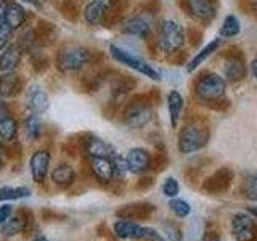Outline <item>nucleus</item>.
<instances>
[{
	"label": "nucleus",
	"instance_id": "20",
	"mask_svg": "<svg viewBox=\"0 0 257 241\" xmlns=\"http://www.w3.org/2000/svg\"><path fill=\"white\" fill-rule=\"evenodd\" d=\"M23 50L18 44L7 45L0 53V72H13L20 66L23 58Z\"/></svg>",
	"mask_w": 257,
	"mask_h": 241
},
{
	"label": "nucleus",
	"instance_id": "18",
	"mask_svg": "<svg viewBox=\"0 0 257 241\" xmlns=\"http://www.w3.org/2000/svg\"><path fill=\"white\" fill-rule=\"evenodd\" d=\"M108 0H92V2H88L82 12L87 24H90V26L103 24L108 13Z\"/></svg>",
	"mask_w": 257,
	"mask_h": 241
},
{
	"label": "nucleus",
	"instance_id": "27",
	"mask_svg": "<svg viewBox=\"0 0 257 241\" xmlns=\"http://www.w3.org/2000/svg\"><path fill=\"white\" fill-rule=\"evenodd\" d=\"M167 108H169V117H171V126L175 129L177 124H179L180 112L183 108V98L177 90H172L167 95Z\"/></svg>",
	"mask_w": 257,
	"mask_h": 241
},
{
	"label": "nucleus",
	"instance_id": "51",
	"mask_svg": "<svg viewBox=\"0 0 257 241\" xmlns=\"http://www.w3.org/2000/svg\"><path fill=\"white\" fill-rule=\"evenodd\" d=\"M255 8H257V4H255Z\"/></svg>",
	"mask_w": 257,
	"mask_h": 241
},
{
	"label": "nucleus",
	"instance_id": "5",
	"mask_svg": "<svg viewBox=\"0 0 257 241\" xmlns=\"http://www.w3.org/2000/svg\"><path fill=\"white\" fill-rule=\"evenodd\" d=\"M225 90H227V84L225 79L214 74V72H207L203 77H199L195 84V93L199 100L206 103H217L223 98Z\"/></svg>",
	"mask_w": 257,
	"mask_h": 241
},
{
	"label": "nucleus",
	"instance_id": "19",
	"mask_svg": "<svg viewBox=\"0 0 257 241\" xmlns=\"http://www.w3.org/2000/svg\"><path fill=\"white\" fill-rule=\"evenodd\" d=\"M153 214H155V206H151L148 203L127 204L117 211V217H120V219H128V220H147Z\"/></svg>",
	"mask_w": 257,
	"mask_h": 241
},
{
	"label": "nucleus",
	"instance_id": "26",
	"mask_svg": "<svg viewBox=\"0 0 257 241\" xmlns=\"http://www.w3.org/2000/svg\"><path fill=\"white\" fill-rule=\"evenodd\" d=\"M18 137V120L13 116L0 120V142L4 143V147L8 143H13Z\"/></svg>",
	"mask_w": 257,
	"mask_h": 241
},
{
	"label": "nucleus",
	"instance_id": "6",
	"mask_svg": "<svg viewBox=\"0 0 257 241\" xmlns=\"http://www.w3.org/2000/svg\"><path fill=\"white\" fill-rule=\"evenodd\" d=\"M109 52H111L112 58H114L116 61H119L120 64H125V66L132 68L135 71H139L140 74H145V76L153 79V80H159L161 79L159 72L155 68H151L147 61H143L142 58H139V56L128 53L127 50H124V48H119L117 45H111Z\"/></svg>",
	"mask_w": 257,
	"mask_h": 241
},
{
	"label": "nucleus",
	"instance_id": "34",
	"mask_svg": "<svg viewBox=\"0 0 257 241\" xmlns=\"http://www.w3.org/2000/svg\"><path fill=\"white\" fill-rule=\"evenodd\" d=\"M60 12L66 20H77V16L80 15L79 0H60Z\"/></svg>",
	"mask_w": 257,
	"mask_h": 241
},
{
	"label": "nucleus",
	"instance_id": "39",
	"mask_svg": "<svg viewBox=\"0 0 257 241\" xmlns=\"http://www.w3.org/2000/svg\"><path fill=\"white\" fill-rule=\"evenodd\" d=\"M164 231L169 238V241H180L182 239V231L179 225L175 223H164Z\"/></svg>",
	"mask_w": 257,
	"mask_h": 241
},
{
	"label": "nucleus",
	"instance_id": "33",
	"mask_svg": "<svg viewBox=\"0 0 257 241\" xmlns=\"http://www.w3.org/2000/svg\"><path fill=\"white\" fill-rule=\"evenodd\" d=\"M239 31H241V24L238 21L236 16H233V15H228L227 18L223 20V24H222V28H220V36L222 37H236L239 34Z\"/></svg>",
	"mask_w": 257,
	"mask_h": 241
},
{
	"label": "nucleus",
	"instance_id": "3",
	"mask_svg": "<svg viewBox=\"0 0 257 241\" xmlns=\"http://www.w3.org/2000/svg\"><path fill=\"white\" fill-rule=\"evenodd\" d=\"M153 119L151 101L147 95H137L125 104L122 123L131 129H142Z\"/></svg>",
	"mask_w": 257,
	"mask_h": 241
},
{
	"label": "nucleus",
	"instance_id": "50",
	"mask_svg": "<svg viewBox=\"0 0 257 241\" xmlns=\"http://www.w3.org/2000/svg\"><path fill=\"white\" fill-rule=\"evenodd\" d=\"M252 214H254V215L257 217V207H255V209H252Z\"/></svg>",
	"mask_w": 257,
	"mask_h": 241
},
{
	"label": "nucleus",
	"instance_id": "46",
	"mask_svg": "<svg viewBox=\"0 0 257 241\" xmlns=\"http://www.w3.org/2000/svg\"><path fill=\"white\" fill-rule=\"evenodd\" d=\"M151 183H153V180L147 177V179H142V182L139 183V187H148V185H151Z\"/></svg>",
	"mask_w": 257,
	"mask_h": 241
},
{
	"label": "nucleus",
	"instance_id": "1",
	"mask_svg": "<svg viewBox=\"0 0 257 241\" xmlns=\"http://www.w3.org/2000/svg\"><path fill=\"white\" fill-rule=\"evenodd\" d=\"M92 61L93 52L90 48L80 45H66L56 55L55 64L63 74H71V72H79L80 69H84Z\"/></svg>",
	"mask_w": 257,
	"mask_h": 241
},
{
	"label": "nucleus",
	"instance_id": "8",
	"mask_svg": "<svg viewBox=\"0 0 257 241\" xmlns=\"http://www.w3.org/2000/svg\"><path fill=\"white\" fill-rule=\"evenodd\" d=\"M231 230L236 241H257V223L247 214H238L231 222Z\"/></svg>",
	"mask_w": 257,
	"mask_h": 241
},
{
	"label": "nucleus",
	"instance_id": "47",
	"mask_svg": "<svg viewBox=\"0 0 257 241\" xmlns=\"http://www.w3.org/2000/svg\"><path fill=\"white\" fill-rule=\"evenodd\" d=\"M23 2H26V4H31V5H34L36 8H40V5H42V4L39 2V0H23Z\"/></svg>",
	"mask_w": 257,
	"mask_h": 241
},
{
	"label": "nucleus",
	"instance_id": "40",
	"mask_svg": "<svg viewBox=\"0 0 257 241\" xmlns=\"http://www.w3.org/2000/svg\"><path fill=\"white\" fill-rule=\"evenodd\" d=\"M163 191L166 196L174 198V196H177V193H179V183H177V180L172 179V177H169L163 185Z\"/></svg>",
	"mask_w": 257,
	"mask_h": 241
},
{
	"label": "nucleus",
	"instance_id": "21",
	"mask_svg": "<svg viewBox=\"0 0 257 241\" xmlns=\"http://www.w3.org/2000/svg\"><path fill=\"white\" fill-rule=\"evenodd\" d=\"M114 235L120 239H142L143 238V227L128 219H120L114 223Z\"/></svg>",
	"mask_w": 257,
	"mask_h": 241
},
{
	"label": "nucleus",
	"instance_id": "49",
	"mask_svg": "<svg viewBox=\"0 0 257 241\" xmlns=\"http://www.w3.org/2000/svg\"><path fill=\"white\" fill-rule=\"evenodd\" d=\"M32 241H52V239H48L47 236H37V238H34Z\"/></svg>",
	"mask_w": 257,
	"mask_h": 241
},
{
	"label": "nucleus",
	"instance_id": "38",
	"mask_svg": "<svg viewBox=\"0 0 257 241\" xmlns=\"http://www.w3.org/2000/svg\"><path fill=\"white\" fill-rule=\"evenodd\" d=\"M169 206H171V209L179 217H185L190 214V206L188 203H185L183 199H172L171 203H169Z\"/></svg>",
	"mask_w": 257,
	"mask_h": 241
},
{
	"label": "nucleus",
	"instance_id": "35",
	"mask_svg": "<svg viewBox=\"0 0 257 241\" xmlns=\"http://www.w3.org/2000/svg\"><path fill=\"white\" fill-rule=\"evenodd\" d=\"M31 64H32V69H34L36 72H39V74H42V72H45L48 69V66H50V61H48V58L45 55H42L39 50H37V47L32 50L31 53Z\"/></svg>",
	"mask_w": 257,
	"mask_h": 241
},
{
	"label": "nucleus",
	"instance_id": "36",
	"mask_svg": "<svg viewBox=\"0 0 257 241\" xmlns=\"http://www.w3.org/2000/svg\"><path fill=\"white\" fill-rule=\"evenodd\" d=\"M111 159H112V166H114V179L117 182L124 180L125 175L128 174V166H127L125 158L119 156V155H114Z\"/></svg>",
	"mask_w": 257,
	"mask_h": 241
},
{
	"label": "nucleus",
	"instance_id": "7",
	"mask_svg": "<svg viewBox=\"0 0 257 241\" xmlns=\"http://www.w3.org/2000/svg\"><path fill=\"white\" fill-rule=\"evenodd\" d=\"M155 24H156L155 13H153L151 10H143V12H139L137 15H134L132 18H128L122 24V31L128 36L147 39L151 34Z\"/></svg>",
	"mask_w": 257,
	"mask_h": 241
},
{
	"label": "nucleus",
	"instance_id": "12",
	"mask_svg": "<svg viewBox=\"0 0 257 241\" xmlns=\"http://www.w3.org/2000/svg\"><path fill=\"white\" fill-rule=\"evenodd\" d=\"M233 180V172L228 167H222L219 171H215L212 175H209L207 179L203 182V188L207 193H222L228 190L230 183Z\"/></svg>",
	"mask_w": 257,
	"mask_h": 241
},
{
	"label": "nucleus",
	"instance_id": "44",
	"mask_svg": "<svg viewBox=\"0 0 257 241\" xmlns=\"http://www.w3.org/2000/svg\"><path fill=\"white\" fill-rule=\"evenodd\" d=\"M10 2H12V0H0V23H2L4 18H5L7 8H8V5H10Z\"/></svg>",
	"mask_w": 257,
	"mask_h": 241
},
{
	"label": "nucleus",
	"instance_id": "37",
	"mask_svg": "<svg viewBox=\"0 0 257 241\" xmlns=\"http://www.w3.org/2000/svg\"><path fill=\"white\" fill-rule=\"evenodd\" d=\"M13 29L8 26L5 21L0 23V52L4 50L7 45H10V40L13 37Z\"/></svg>",
	"mask_w": 257,
	"mask_h": 241
},
{
	"label": "nucleus",
	"instance_id": "42",
	"mask_svg": "<svg viewBox=\"0 0 257 241\" xmlns=\"http://www.w3.org/2000/svg\"><path fill=\"white\" fill-rule=\"evenodd\" d=\"M143 239H147V241H166L156 230L147 228V227H143Z\"/></svg>",
	"mask_w": 257,
	"mask_h": 241
},
{
	"label": "nucleus",
	"instance_id": "41",
	"mask_svg": "<svg viewBox=\"0 0 257 241\" xmlns=\"http://www.w3.org/2000/svg\"><path fill=\"white\" fill-rule=\"evenodd\" d=\"M13 214V206L8 204V203H4L0 206V225H4L8 219L12 217Z\"/></svg>",
	"mask_w": 257,
	"mask_h": 241
},
{
	"label": "nucleus",
	"instance_id": "11",
	"mask_svg": "<svg viewBox=\"0 0 257 241\" xmlns=\"http://www.w3.org/2000/svg\"><path fill=\"white\" fill-rule=\"evenodd\" d=\"M223 76L228 82L235 84L246 76V64L239 53H228L223 61Z\"/></svg>",
	"mask_w": 257,
	"mask_h": 241
},
{
	"label": "nucleus",
	"instance_id": "9",
	"mask_svg": "<svg viewBox=\"0 0 257 241\" xmlns=\"http://www.w3.org/2000/svg\"><path fill=\"white\" fill-rule=\"evenodd\" d=\"M187 12L199 23H209L215 16V0H185Z\"/></svg>",
	"mask_w": 257,
	"mask_h": 241
},
{
	"label": "nucleus",
	"instance_id": "16",
	"mask_svg": "<svg viewBox=\"0 0 257 241\" xmlns=\"http://www.w3.org/2000/svg\"><path fill=\"white\" fill-rule=\"evenodd\" d=\"M48 95L40 85H31L28 88V95H26V106L31 112H36V114H42L48 109Z\"/></svg>",
	"mask_w": 257,
	"mask_h": 241
},
{
	"label": "nucleus",
	"instance_id": "4",
	"mask_svg": "<svg viewBox=\"0 0 257 241\" xmlns=\"http://www.w3.org/2000/svg\"><path fill=\"white\" fill-rule=\"evenodd\" d=\"M209 140V131L199 120H191L185 126L179 135L180 153H193L204 147Z\"/></svg>",
	"mask_w": 257,
	"mask_h": 241
},
{
	"label": "nucleus",
	"instance_id": "29",
	"mask_svg": "<svg viewBox=\"0 0 257 241\" xmlns=\"http://www.w3.org/2000/svg\"><path fill=\"white\" fill-rule=\"evenodd\" d=\"M220 44H222V40L220 39H215V40H212L211 44H207L203 50H201L195 58H193L191 61H190V64H187V69H188V72H193L195 71L201 63H204L206 61V58H209L214 52H217V48L220 47Z\"/></svg>",
	"mask_w": 257,
	"mask_h": 241
},
{
	"label": "nucleus",
	"instance_id": "10",
	"mask_svg": "<svg viewBox=\"0 0 257 241\" xmlns=\"http://www.w3.org/2000/svg\"><path fill=\"white\" fill-rule=\"evenodd\" d=\"M50 161H52V156L47 150H37L34 155L31 156L29 167H31L32 180H34L36 183L45 182L48 169H50Z\"/></svg>",
	"mask_w": 257,
	"mask_h": 241
},
{
	"label": "nucleus",
	"instance_id": "17",
	"mask_svg": "<svg viewBox=\"0 0 257 241\" xmlns=\"http://www.w3.org/2000/svg\"><path fill=\"white\" fill-rule=\"evenodd\" d=\"M128 172L142 174L151 167V155L145 148H132L125 156Z\"/></svg>",
	"mask_w": 257,
	"mask_h": 241
},
{
	"label": "nucleus",
	"instance_id": "25",
	"mask_svg": "<svg viewBox=\"0 0 257 241\" xmlns=\"http://www.w3.org/2000/svg\"><path fill=\"white\" fill-rule=\"evenodd\" d=\"M34 29H36V34H37V42L40 45H52L55 42L56 28H55L53 23L47 21V20H40Z\"/></svg>",
	"mask_w": 257,
	"mask_h": 241
},
{
	"label": "nucleus",
	"instance_id": "45",
	"mask_svg": "<svg viewBox=\"0 0 257 241\" xmlns=\"http://www.w3.org/2000/svg\"><path fill=\"white\" fill-rule=\"evenodd\" d=\"M251 69H252V76H254V77H255V80H257V58H254V60H252Z\"/></svg>",
	"mask_w": 257,
	"mask_h": 241
},
{
	"label": "nucleus",
	"instance_id": "24",
	"mask_svg": "<svg viewBox=\"0 0 257 241\" xmlns=\"http://www.w3.org/2000/svg\"><path fill=\"white\" fill-rule=\"evenodd\" d=\"M26 228H28V219L23 215V211H21L15 217H10L4 225H0V233H2V236L5 238H12Z\"/></svg>",
	"mask_w": 257,
	"mask_h": 241
},
{
	"label": "nucleus",
	"instance_id": "15",
	"mask_svg": "<svg viewBox=\"0 0 257 241\" xmlns=\"http://www.w3.org/2000/svg\"><path fill=\"white\" fill-rule=\"evenodd\" d=\"M88 167L92 175L101 183H109L114 179V166L111 158H90Z\"/></svg>",
	"mask_w": 257,
	"mask_h": 241
},
{
	"label": "nucleus",
	"instance_id": "30",
	"mask_svg": "<svg viewBox=\"0 0 257 241\" xmlns=\"http://www.w3.org/2000/svg\"><path fill=\"white\" fill-rule=\"evenodd\" d=\"M32 195L31 188L28 187H2L0 188V201L5 203V201H15V199H23V198H29Z\"/></svg>",
	"mask_w": 257,
	"mask_h": 241
},
{
	"label": "nucleus",
	"instance_id": "2",
	"mask_svg": "<svg viewBox=\"0 0 257 241\" xmlns=\"http://www.w3.org/2000/svg\"><path fill=\"white\" fill-rule=\"evenodd\" d=\"M158 47L166 55L177 53L185 44V29L175 20H164L158 26Z\"/></svg>",
	"mask_w": 257,
	"mask_h": 241
},
{
	"label": "nucleus",
	"instance_id": "48",
	"mask_svg": "<svg viewBox=\"0 0 257 241\" xmlns=\"http://www.w3.org/2000/svg\"><path fill=\"white\" fill-rule=\"evenodd\" d=\"M5 164V156H4V151H2V147H0V167Z\"/></svg>",
	"mask_w": 257,
	"mask_h": 241
},
{
	"label": "nucleus",
	"instance_id": "32",
	"mask_svg": "<svg viewBox=\"0 0 257 241\" xmlns=\"http://www.w3.org/2000/svg\"><path fill=\"white\" fill-rule=\"evenodd\" d=\"M241 195L247 199H257V172H249L243 177L241 182Z\"/></svg>",
	"mask_w": 257,
	"mask_h": 241
},
{
	"label": "nucleus",
	"instance_id": "22",
	"mask_svg": "<svg viewBox=\"0 0 257 241\" xmlns=\"http://www.w3.org/2000/svg\"><path fill=\"white\" fill-rule=\"evenodd\" d=\"M76 171L71 164H60L52 171L50 179L58 188H69L76 183Z\"/></svg>",
	"mask_w": 257,
	"mask_h": 241
},
{
	"label": "nucleus",
	"instance_id": "14",
	"mask_svg": "<svg viewBox=\"0 0 257 241\" xmlns=\"http://www.w3.org/2000/svg\"><path fill=\"white\" fill-rule=\"evenodd\" d=\"M24 90V80L16 72H2L0 76V98H13Z\"/></svg>",
	"mask_w": 257,
	"mask_h": 241
},
{
	"label": "nucleus",
	"instance_id": "23",
	"mask_svg": "<svg viewBox=\"0 0 257 241\" xmlns=\"http://www.w3.org/2000/svg\"><path fill=\"white\" fill-rule=\"evenodd\" d=\"M4 21L13 31L21 29L24 24H26V21H28V12L24 10L23 5L16 4V2H10V5H8V8H7V13H5Z\"/></svg>",
	"mask_w": 257,
	"mask_h": 241
},
{
	"label": "nucleus",
	"instance_id": "28",
	"mask_svg": "<svg viewBox=\"0 0 257 241\" xmlns=\"http://www.w3.org/2000/svg\"><path fill=\"white\" fill-rule=\"evenodd\" d=\"M42 120L36 112H29L26 119H24V132H26V137L31 142H37L42 137Z\"/></svg>",
	"mask_w": 257,
	"mask_h": 241
},
{
	"label": "nucleus",
	"instance_id": "13",
	"mask_svg": "<svg viewBox=\"0 0 257 241\" xmlns=\"http://www.w3.org/2000/svg\"><path fill=\"white\" fill-rule=\"evenodd\" d=\"M82 148L87 153L88 158H112L116 155L106 142H103L101 139H98V137H95L92 134L84 135Z\"/></svg>",
	"mask_w": 257,
	"mask_h": 241
},
{
	"label": "nucleus",
	"instance_id": "31",
	"mask_svg": "<svg viewBox=\"0 0 257 241\" xmlns=\"http://www.w3.org/2000/svg\"><path fill=\"white\" fill-rule=\"evenodd\" d=\"M16 44H18L20 47H21V50L24 52V53H31L34 48L37 47V34H36V29L34 28H26L24 29L21 34H20V37H18V40H16Z\"/></svg>",
	"mask_w": 257,
	"mask_h": 241
},
{
	"label": "nucleus",
	"instance_id": "43",
	"mask_svg": "<svg viewBox=\"0 0 257 241\" xmlns=\"http://www.w3.org/2000/svg\"><path fill=\"white\" fill-rule=\"evenodd\" d=\"M13 116L12 114V108H10V104H8L5 101V98H0V120L2 119H7V117H10Z\"/></svg>",
	"mask_w": 257,
	"mask_h": 241
}]
</instances>
